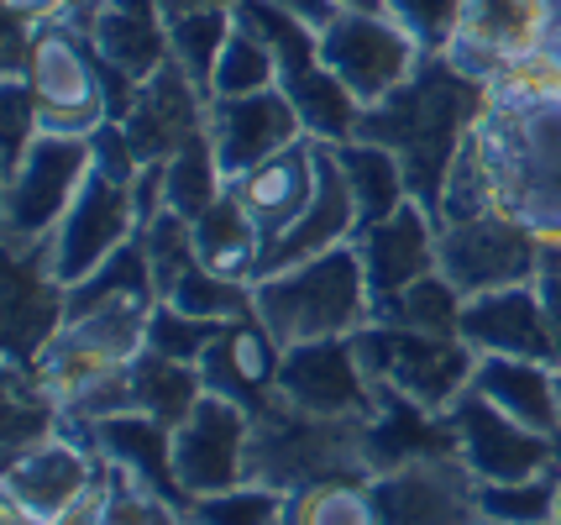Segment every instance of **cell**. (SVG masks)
Here are the masks:
<instances>
[{
	"label": "cell",
	"instance_id": "obj_1",
	"mask_svg": "<svg viewBox=\"0 0 561 525\" xmlns=\"http://www.w3.org/2000/svg\"><path fill=\"white\" fill-rule=\"evenodd\" d=\"M472 142L489 163L499 205L540 231V242H561V64L551 53L493 79Z\"/></svg>",
	"mask_w": 561,
	"mask_h": 525
},
{
	"label": "cell",
	"instance_id": "obj_2",
	"mask_svg": "<svg viewBox=\"0 0 561 525\" xmlns=\"http://www.w3.org/2000/svg\"><path fill=\"white\" fill-rule=\"evenodd\" d=\"M483 105H489L483 84L462 79L440 53H425L420 69L393 95L367 105L357 137L389 148L399 158L404 179H410V195L436 210L446 174H451V158L467 142L472 122L483 116Z\"/></svg>",
	"mask_w": 561,
	"mask_h": 525
},
{
	"label": "cell",
	"instance_id": "obj_3",
	"mask_svg": "<svg viewBox=\"0 0 561 525\" xmlns=\"http://www.w3.org/2000/svg\"><path fill=\"white\" fill-rule=\"evenodd\" d=\"M5 69H22L43 132L90 137L111 122V84L100 69V53L69 16L32 26L5 22Z\"/></svg>",
	"mask_w": 561,
	"mask_h": 525
},
{
	"label": "cell",
	"instance_id": "obj_4",
	"mask_svg": "<svg viewBox=\"0 0 561 525\" xmlns=\"http://www.w3.org/2000/svg\"><path fill=\"white\" fill-rule=\"evenodd\" d=\"M252 310L284 347L320 342V336H352L373 321V289H367L363 258L352 242H342L305 263L252 278Z\"/></svg>",
	"mask_w": 561,
	"mask_h": 525
},
{
	"label": "cell",
	"instance_id": "obj_5",
	"mask_svg": "<svg viewBox=\"0 0 561 525\" xmlns=\"http://www.w3.org/2000/svg\"><path fill=\"white\" fill-rule=\"evenodd\" d=\"M247 478L273 483L284 494H305V489L336 483V478H373V468H367V421L305 415V410H294V404L273 395L252 415Z\"/></svg>",
	"mask_w": 561,
	"mask_h": 525
},
{
	"label": "cell",
	"instance_id": "obj_6",
	"mask_svg": "<svg viewBox=\"0 0 561 525\" xmlns=\"http://www.w3.org/2000/svg\"><path fill=\"white\" fill-rule=\"evenodd\" d=\"M237 16L252 22L278 53V90L294 101L299 122L320 142H352L363 126V105L342 79L325 69L320 58V37L310 22H299L294 11L273 5V0H237Z\"/></svg>",
	"mask_w": 561,
	"mask_h": 525
},
{
	"label": "cell",
	"instance_id": "obj_7",
	"mask_svg": "<svg viewBox=\"0 0 561 525\" xmlns=\"http://www.w3.org/2000/svg\"><path fill=\"white\" fill-rule=\"evenodd\" d=\"M95 169L90 137H64V132H37V142L22 152L16 169L0 174V237L11 248H37L48 242L58 221L69 216L79 184Z\"/></svg>",
	"mask_w": 561,
	"mask_h": 525
},
{
	"label": "cell",
	"instance_id": "obj_8",
	"mask_svg": "<svg viewBox=\"0 0 561 525\" xmlns=\"http://www.w3.org/2000/svg\"><path fill=\"white\" fill-rule=\"evenodd\" d=\"M357 352H363L373 384H389L440 415L472 389V374H478V352L462 336H440V331L367 321L357 331Z\"/></svg>",
	"mask_w": 561,
	"mask_h": 525
},
{
	"label": "cell",
	"instance_id": "obj_9",
	"mask_svg": "<svg viewBox=\"0 0 561 525\" xmlns=\"http://www.w3.org/2000/svg\"><path fill=\"white\" fill-rule=\"evenodd\" d=\"M95 489L100 452L90 442V425L79 421H64L53 436L5 457V473H0V504L22 510L37 525H64L73 510L95 500Z\"/></svg>",
	"mask_w": 561,
	"mask_h": 525
},
{
	"label": "cell",
	"instance_id": "obj_10",
	"mask_svg": "<svg viewBox=\"0 0 561 525\" xmlns=\"http://www.w3.org/2000/svg\"><path fill=\"white\" fill-rule=\"evenodd\" d=\"M325 69L357 95V105H378L420 69V43L393 22L383 5H336V16L316 32Z\"/></svg>",
	"mask_w": 561,
	"mask_h": 525
},
{
	"label": "cell",
	"instance_id": "obj_11",
	"mask_svg": "<svg viewBox=\"0 0 561 525\" xmlns=\"http://www.w3.org/2000/svg\"><path fill=\"white\" fill-rule=\"evenodd\" d=\"M546 263L540 231L493 205L467 221H440V274L457 284V295H483V289H510V284H536Z\"/></svg>",
	"mask_w": 561,
	"mask_h": 525
},
{
	"label": "cell",
	"instance_id": "obj_12",
	"mask_svg": "<svg viewBox=\"0 0 561 525\" xmlns=\"http://www.w3.org/2000/svg\"><path fill=\"white\" fill-rule=\"evenodd\" d=\"M561 0H467L451 48L440 53L451 69L489 90L493 79L546 53L557 32Z\"/></svg>",
	"mask_w": 561,
	"mask_h": 525
},
{
	"label": "cell",
	"instance_id": "obj_13",
	"mask_svg": "<svg viewBox=\"0 0 561 525\" xmlns=\"http://www.w3.org/2000/svg\"><path fill=\"white\" fill-rule=\"evenodd\" d=\"M383 525H478L483 521V483L457 452L410 457L389 473L367 478Z\"/></svg>",
	"mask_w": 561,
	"mask_h": 525
},
{
	"label": "cell",
	"instance_id": "obj_14",
	"mask_svg": "<svg viewBox=\"0 0 561 525\" xmlns=\"http://www.w3.org/2000/svg\"><path fill=\"white\" fill-rule=\"evenodd\" d=\"M278 400L305 410V415H325V421H367L373 400H378V384H373L363 352H357V331L284 347Z\"/></svg>",
	"mask_w": 561,
	"mask_h": 525
},
{
	"label": "cell",
	"instance_id": "obj_15",
	"mask_svg": "<svg viewBox=\"0 0 561 525\" xmlns=\"http://www.w3.org/2000/svg\"><path fill=\"white\" fill-rule=\"evenodd\" d=\"M247 452H252V410L205 389L195 410L173 425V478L184 500L247 483Z\"/></svg>",
	"mask_w": 561,
	"mask_h": 525
},
{
	"label": "cell",
	"instance_id": "obj_16",
	"mask_svg": "<svg viewBox=\"0 0 561 525\" xmlns=\"http://www.w3.org/2000/svg\"><path fill=\"white\" fill-rule=\"evenodd\" d=\"M137 231H142V221H137L131 184L111 179L105 169H90V179L79 184V195L69 205V216L48 237L53 269H58L64 284H79V278L95 274L111 252H122Z\"/></svg>",
	"mask_w": 561,
	"mask_h": 525
},
{
	"label": "cell",
	"instance_id": "obj_17",
	"mask_svg": "<svg viewBox=\"0 0 561 525\" xmlns=\"http://www.w3.org/2000/svg\"><path fill=\"white\" fill-rule=\"evenodd\" d=\"M446 415H451V431H457V457L478 473V483H514V478H536L561 468V442L519 425L493 400H483L478 389H467Z\"/></svg>",
	"mask_w": 561,
	"mask_h": 525
},
{
	"label": "cell",
	"instance_id": "obj_18",
	"mask_svg": "<svg viewBox=\"0 0 561 525\" xmlns=\"http://www.w3.org/2000/svg\"><path fill=\"white\" fill-rule=\"evenodd\" d=\"M457 336L478 357H540L561 363V331L546 310L540 284H510V289H483L467 295L457 316Z\"/></svg>",
	"mask_w": 561,
	"mask_h": 525
},
{
	"label": "cell",
	"instance_id": "obj_19",
	"mask_svg": "<svg viewBox=\"0 0 561 525\" xmlns=\"http://www.w3.org/2000/svg\"><path fill=\"white\" fill-rule=\"evenodd\" d=\"M69 321V284L53 269V248H11L5 252V363L32 368L37 352Z\"/></svg>",
	"mask_w": 561,
	"mask_h": 525
},
{
	"label": "cell",
	"instance_id": "obj_20",
	"mask_svg": "<svg viewBox=\"0 0 561 525\" xmlns=\"http://www.w3.org/2000/svg\"><path fill=\"white\" fill-rule=\"evenodd\" d=\"M205 111H210V95L173 58L158 75H147L122 116V132L131 142V152H137V163H169V158H179L205 132Z\"/></svg>",
	"mask_w": 561,
	"mask_h": 525
},
{
	"label": "cell",
	"instance_id": "obj_21",
	"mask_svg": "<svg viewBox=\"0 0 561 525\" xmlns=\"http://www.w3.org/2000/svg\"><path fill=\"white\" fill-rule=\"evenodd\" d=\"M205 132H210V148H216L226 179H242L247 169H257L278 148L310 137L305 122H299V111H294V101L278 84L257 90V95H210Z\"/></svg>",
	"mask_w": 561,
	"mask_h": 525
},
{
	"label": "cell",
	"instance_id": "obj_22",
	"mask_svg": "<svg viewBox=\"0 0 561 525\" xmlns=\"http://www.w3.org/2000/svg\"><path fill=\"white\" fill-rule=\"evenodd\" d=\"M352 248L363 258L367 289H373V305H378V300H389V295H399V289H410L415 278L440 269V221L431 205L404 201L389 221L357 231Z\"/></svg>",
	"mask_w": 561,
	"mask_h": 525
},
{
	"label": "cell",
	"instance_id": "obj_23",
	"mask_svg": "<svg viewBox=\"0 0 561 525\" xmlns=\"http://www.w3.org/2000/svg\"><path fill=\"white\" fill-rule=\"evenodd\" d=\"M73 26H84V37L95 43L100 64L111 75H126L131 84H142L147 75H158L169 64V22L158 0H90L69 16Z\"/></svg>",
	"mask_w": 561,
	"mask_h": 525
},
{
	"label": "cell",
	"instance_id": "obj_24",
	"mask_svg": "<svg viewBox=\"0 0 561 525\" xmlns=\"http://www.w3.org/2000/svg\"><path fill=\"white\" fill-rule=\"evenodd\" d=\"M278 374H284V342L257 321V310L220 326V336L205 347V357H199L205 389L237 400L242 410H252V415L278 395Z\"/></svg>",
	"mask_w": 561,
	"mask_h": 525
},
{
	"label": "cell",
	"instance_id": "obj_25",
	"mask_svg": "<svg viewBox=\"0 0 561 525\" xmlns=\"http://www.w3.org/2000/svg\"><path fill=\"white\" fill-rule=\"evenodd\" d=\"M352 237H357V201H352L346 169H342V158H336V142H320L316 137V195L305 205V216L263 248L257 278L273 274V269H289V263H305L316 252L342 248Z\"/></svg>",
	"mask_w": 561,
	"mask_h": 525
},
{
	"label": "cell",
	"instance_id": "obj_26",
	"mask_svg": "<svg viewBox=\"0 0 561 525\" xmlns=\"http://www.w3.org/2000/svg\"><path fill=\"white\" fill-rule=\"evenodd\" d=\"M237 201L247 205V216L257 221L263 242L284 237L305 205L316 195V137H299L289 148H278L273 158H263L257 169H247L242 179H231Z\"/></svg>",
	"mask_w": 561,
	"mask_h": 525
},
{
	"label": "cell",
	"instance_id": "obj_27",
	"mask_svg": "<svg viewBox=\"0 0 561 525\" xmlns=\"http://www.w3.org/2000/svg\"><path fill=\"white\" fill-rule=\"evenodd\" d=\"M472 389L493 400L504 415L561 442V363L540 357H478Z\"/></svg>",
	"mask_w": 561,
	"mask_h": 525
},
{
	"label": "cell",
	"instance_id": "obj_28",
	"mask_svg": "<svg viewBox=\"0 0 561 525\" xmlns=\"http://www.w3.org/2000/svg\"><path fill=\"white\" fill-rule=\"evenodd\" d=\"M431 452H457L451 415L425 410L410 395L378 384V400H373V415H367V468L373 473H389L399 463L431 457Z\"/></svg>",
	"mask_w": 561,
	"mask_h": 525
},
{
	"label": "cell",
	"instance_id": "obj_29",
	"mask_svg": "<svg viewBox=\"0 0 561 525\" xmlns=\"http://www.w3.org/2000/svg\"><path fill=\"white\" fill-rule=\"evenodd\" d=\"M90 442H95L100 463L126 468L131 478H142L158 494H169V500H179L190 510L179 478H173V425H163L147 410H116L105 421H90Z\"/></svg>",
	"mask_w": 561,
	"mask_h": 525
},
{
	"label": "cell",
	"instance_id": "obj_30",
	"mask_svg": "<svg viewBox=\"0 0 561 525\" xmlns=\"http://www.w3.org/2000/svg\"><path fill=\"white\" fill-rule=\"evenodd\" d=\"M263 248H268V242H263L257 221L247 216V205L237 201V190L226 184V195H220V201L195 221L199 269H210V274H220V278H242V284H252L257 269H263Z\"/></svg>",
	"mask_w": 561,
	"mask_h": 525
},
{
	"label": "cell",
	"instance_id": "obj_31",
	"mask_svg": "<svg viewBox=\"0 0 561 525\" xmlns=\"http://www.w3.org/2000/svg\"><path fill=\"white\" fill-rule=\"evenodd\" d=\"M336 158H342L352 201H357V231L389 221L404 201H415L410 179H404V169H399V158L389 148H378L367 137H352V142H336Z\"/></svg>",
	"mask_w": 561,
	"mask_h": 525
},
{
	"label": "cell",
	"instance_id": "obj_32",
	"mask_svg": "<svg viewBox=\"0 0 561 525\" xmlns=\"http://www.w3.org/2000/svg\"><path fill=\"white\" fill-rule=\"evenodd\" d=\"M205 395V378H199L195 363H179L169 352L147 347L137 363H131V410H147L163 425H179Z\"/></svg>",
	"mask_w": 561,
	"mask_h": 525
},
{
	"label": "cell",
	"instance_id": "obj_33",
	"mask_svg": "<svg viewBox=\"0 0 561 525\" xmlns=\"http://www.w3.org/2000/svg\"><path fill=\"white\" fill-rule=\"evenodd\" d=\"M163 22H169L173 64L210 95V75H216V58H220V48H226V37H231V26H237V5L179 11V16H163Z\"/></svg>",
	"mask_w": 561,
	"mask_h": 525
},
{
	"label": "cell",
	"instance_id": "obj_34",
	"mask_svg": "<svg viewBox=\"0 0 561 525\" xmlns=\"http://www.w3.org/2000/svg\"><path fill=\"white\" fill-rule=\"evenodd\" d=\"M457 316H462V295L440 269L373 305L378 326H410V331H440V336H457Z\"/></svg>",
	"mask_w": 561,
	"mask_h": 525
},
{
	"label": "cell",
	"instance_id": "obj_35",
	"mask_svg": "<svg viewBox=\"0 0 561 525\" xmlns=\"http://www.w3.org/2000/svg\"><path fill=\"white\" fill-rule=\"evenodd\" d=\"M226 169H220L216 148H210V132H199L190 148L163 163V190H169V210H179L184 221H199L210 205L226 195Z\"/></svg>",
	"mask_w": 561,
	"mask_h": 525
},
{
	"label": "cell",
	"instance_id": "obj_36",
	"mask_svg": "<svg viewBox=\"0 0 561 525\" xmlns=\"http://www.w3.org/2000/svg\"><path fill=\"white\" fill-rule=\"evenodd\" d=\"M273 84H278V53L257 26L237 16V26H231V37H226V48L216 58L210 95H257V90H273Z\"/></svg>",
	"mask_w": 561,
	"mask_h": 525
},
{
	"label": "cell",
	"instance_id": "obj_37",
	"mask_svg": "<svg viewBox=\"0 0 561 525\" xmlns=\"http://www.w3.org/2000/svg\"><path fill=\"white\" fill-rule=\"evenodd\" d=\"M289 504H294V494L247 478L237 489L190 500V525H289Z\"/></svg>",
	"mask_w": 561,
	"mask_h": 525
},
{
	"label": "cell",
	"instance_id": "obj_38",
	"mask_svg": "<svg viewBox=\"0 0 561 525\" xmlns=\"http://www.w3.org/2000/svg\"><path fill=\"white\" fill-rule=\"evenodd\" d=\"M289 525H383L367 478H336V483H316L305 494H294Z\"/></svg>",
	"mask_w": 561,
	"mask_h": 525
},
{
	"label": "cell",
	"instance_id": "obj_39",
	"mask_svg": "<svg viewBox=\"0 0 561 525\" xmlns=\"http://www.w3.org/2000/svg\"><path fill=\"white\" fill-rule=\"evenodd\" d=\"M557 489L561 468L536 478H514V483H483V521L493 525H546L557 521Z\"/></svg>",
	"mask_w": 561,
	"mask_h": 525
},
{
	"label": "cell",
	"instance_id": "obj_40",
	"mask_svg": "<svg viewBox=\"0 0 561 525\" xmlns=\"http://www.w3.org/2000/svg\"><path fill=\"white\" fill-rule=\"evenodd\" d=\"M173 310H184V316H199V321H237V316H252V284H242V278H220L210 274V269H190V274L179 278L169 289Z\"/></svg>",
	"mask_w": 561,
	"mask_h": 525
},
{
	"label": "cell",
	"instance_id": "obj_41",
	"mask_svg": "<svg viewBox=\"0 0 561 525\" xmlns=\"http://www.w3.org/2000/svg\"><path fill=\"white\" fill-rule=\"evenodd\" d=\"M147 248V269H152V284H158V300H169V289L195 269V221H184L179 210H158L152 221L137 231Z\"/></svg>",
	"mask_w": 561,
	"mask_h": 525
},
{
	"label": "cell",
	"instance_id": "obj_42",
	"mask_svg": "<svg viewBox=\"0 0 561 525\" xmlns=\"http://www.w3.org/2000/svg\"><path fill=\"white\" fill-rule=\"evenodd\" d=\"M378 5L415 37L420 53H446L451 37H457V26H462L467 0H378Z\"/></svg>",
	"mask_w": 561,
	"mask_h": 525
},
{
	"label": "cell",
	"instance_id": "obj_43",
	"mask_svg": "<svg viewBox=\"0 0 561 525\" xmlns=\"http://www.w3.org/2000/svg\"><path fill=\"white\" fill-rule=\"evenodd\" d=\"M220 336V321H199V316H184V310H173V305L158 300L152 310V321H147V347L152 352H169L179 363H195L205 357V347Z\"/></svg>",
	"mask_w": 561,
	"mask_h": 525
},
{
	"label": "cell",
	"instance_id": "obj_44",
	"mask_svg": "<svg viewBox=\"0 0 561 525\" xmlns=\"http://www.w3.org/2000/svg\"><path fill=\"white\" fill-rule=\"evenodd\" d=\"M5 5V22L16 26H32V22H53L69 11V0H0Z\"/></svg>",
	"mask_w": 561,
	"mask_h": 525
},
{
	"label": "cell",
	"instance_id": "obj_45",
	"mask_svg": "<svg viewBox=\"0 0 561 525\" xmlns=\"http://www.w3.org/2000/svg\"><path fill=\"white\" fill-rule=\"evenodd\" d=\"M273 5H284V11H294L299 22H310V26L320 32V26H325L331 16H336V5H342V0H273Z\"/></svg>",
	"mask_w": 561,
	"mask_h": 525
},
{
	"label": "cell",
	"instance_id": "obj_46",
	"mask_svg": "<svg viewBox=\"0 0 561 525\" xmlns=\"http://www.w3.org/2000/svg\"><path fill=\"white\" fill-rule=\"evenodd\" d=\"M163 16H179V11H205V5H237V0H158Z\"/></svg>",
	"mask_w": 561,
	"mask_h": 525
},
{
	"label": "cell",
	"instance_id": "obj_47",
	"mask_svg": "<svg viewBox=\"0 0 561 525\" xmlns=\"http://www.w3.org/2000/svg\"><path fill=\"white\" fill-rule=\"evenodd\" d=\"M0 525H37V521H26L22 510H11V504H0Z\"/></svg>",
	"mask_w": 561,
	"mask_h": 525
},
{
	"label": "cell",
	"instance_id": "obj_48",
	"mask_svg": "<svg viewBox=\"0 0 561 525\" xmlns=\"http://www.w3.org/2000/svg\"><path fill=\"white\" fill-rule=\"evenodd\" d=\"M557 525H561V489H557Z\"/></svg>",
	"mask_w": 561,
	"mask_h": 525
},
{
	"label": "cell",
	"instance_id": "obj_49",
	"mask_svg": "<svg viewBox=\"0 0 561 525\" xmlns=\"http://www.w3.org/2000/svg\"><path fill=\"white\" fill-rule=\"evenodd\" d=\"M478 525H493V521H478Z\"/></svg>",
	"mask_w": 561,
	"mask_h": 525
},
{
	"label": "cell",
	"instance_id": "obj_50",
	"mask_svg": "<svg viewBox=\"0 0 561 525\" xmlns=\"http://www.w3.org/2000/svg\"><path fill=\"white\" fill-rule=\"evenodd\" d=\"M546 525H557V521H546Z\"/></svg>",
	"mask_w": 561,
	"mask_h": 525
}]
</instances>
